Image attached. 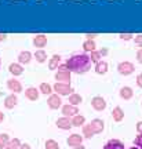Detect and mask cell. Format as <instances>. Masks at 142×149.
I'll use <instances>...</instances> for the list:
<instances>
[{
  "instance_id": "16",
  "label": "cell",
  "mask_w": 142,
  "mask_h": 149,
  "mask_svg": "<svg viewBox=\"0 0 142 149\" xmlns=\"http://www.w3.org/2000/svg\"><path fill=\"white\" fill-rule=\"evenodd\" d=\"M59 65H61V55L54 54L53 57L50 58V61H48V68L51 70H55V69H58Z\"/></svg>"
},
{
  "instance_id": "10",
  "label": "cell",
  "mask_w": 142,
  "mask_h": 149,
  "mask_svg": "<svg viewBox=\"0 0 142 149\" xmlns=\"http://www.w3.org/2000/svg\"><path fill=\"white\" fill-rule=\"evenodd\" d=\"M25 97L29 101H37L39 100V90L36 87H28L25 90Z\"/></svg>"
},
{
  "instance_id": "20",
  "label": "cell",
  "mask_w": 142,
  "mask_h": 149,
  "mask_svg": "<svg viewBox=\"0 0 142 149\" xmlns=\"http://www.w3.org/2000/svg\"><path fill=\"white\" fill-rule=\"evenodd\" d=\"M108 62L106 61H100L98 64H95V72L98 74H105L108 72Z\"/></svg>"
},
{
  "instance_id": "24",
  "label": "cell",
  "mask_w": 142,
  "mask_h": 149,
  "mask_svg": "<svg viewBox=\"0 0 142 149\" xmlns=\"http://www.w3.org/2000/svg\"><path fill=\"white\" fill-rule=\"evenodd\" d=\"M86 123V117L81 116V115H76V116H73V119H72V126H74V127H83Z\"/></svg>"
},
{
  "instance_id": "9",
  "label": "cell",
  "mask_w": 142,
  "mask_h": 149,
  "mask_svg": "<svg viewBox=\"0 0 142 149\" xmlns=\"http://www.w3.org/2000/svg\"><path fill=\"white\" fill-rule=\"evenodd\" d=\"M81 142H83V137H81L80 134H72V135L68 138V145L69 146H73V148L80 146Z\"/></svg>"
},
{
  "instance_id": "13",
  "label": "cell",
  "mask_w": 142,
  "mask_h": 149,
  "mask_svg": "<svg viewBox=\"0 0 142 149\" xmlns=\"http://www.w3.org/2000/svg\"><path fill=\"white\" fill-rule=\"evenodd\" d=\"M55 80H58L59 83H70V72L66 70V72H59L58 70L55 73Z\"/></svg>"
},
{
  "instance_id": "30",
  "label": "cell",
  "mask_w": 142,
  "mask_h": 149,
  "mask_svg": "<svg viewBox=\"0 0 142 149\" xmlns=\"http://www.w3.org/2000/svg\"><path fill=\"white\" fill-rule=\"evenodd\" d=\"M90 58H91V61L93 62H95V64H98L101 61V58H102V55H101V53L100 51H93V53H90Z\"/></svg>"
},
{
  "instance_id": "18",
  "label": "cell",
  "mask_w": 142,
  "mask_h": 149,
  "mask_svg": "<svg viewBox=\"0 0 142 149\" xmlns=\"http://www.w3.org/2000/svg\"><path fill=\"white\" fill-rule=\"evenodd\" d=\"M17 104H18V98H17V95L11 94V95L6 97V100H4V107L7 108V109H13V108L15 107Z\"/></svg>"
},
{
  "instance_id": "31",
  "label": "cell",
  "mask_w": 142,
  "mask_h": 149,
  "mask_svg": "<svg viewBox=\"0 0 142 149\" xmlns=\"http://www.w3.org/2000/svg\"><path fill=\"white\" fill-rule=\"evenodd\" d=\"M46 149H59V144L54 139H47L46 141Z\"/></svg>"
},
{
  "instance_id": "28",
  "label": "cell",
  "mask_w": 142,
  "mask_h": 149,
  "mask_svg": "<svg viewBox=\"0 0 142 149\" xmlns=\"http://www.w3.org/2000/svg\"><path fill=\"white\" fill-rule=\"evenodd\" d=\"M11 139L8 137V134H0V149H4Z\"/></svg>"
},
{
  "instance_id": "35",
  "label": "cell",
  "mask_w": 142,
  "mask_h": 149,
  "mask_svg": "<svg viewBox=\"0 0 142 149\" xmlns=\"http://www.w3.org/2000/svg\"><path fill=\"white\" fill-rule=\"evenodd\" d=\"M137 61L139 64H142V48H139L137 51Z\"/></svg>"
},
{
  "instance_id": "38",
  "label": "cell",
  "mask_w": 142,
  "mask_h": 149,
  "mask_svg": "<svg viewBox=\"0 0 142 149\" xmlns=\"http://www.w3.org/2000/svg\"><path fill=\"white\" fill-rule=\"evenodd\" d=\"M97 36H98V35H94V33H93V35H91V33H87V35H86V40H94Z\"/></svg>"
},
{
  "instance_id": "34",
  "label": "cell",
  "mask_w": 142,
  "mask_h": 149,
  "mask_svg": "<svg viewBox=\"0 0 142 149\" xmlns=\"http://www.w3.org/2000/svg\"><path fill=\"white\" fill-rule=\"evenodd\" d=\"M134 42H135V44H137L138 47L142 48V35H137V36L134 37Z\"/></svg>"
},
{
  "instance_id": "11",
  "label": "cell",
  "mask_w": 142,
  "mask_h": 149,
  "mask_svg": "<svg viewBox=\"0 0 142 149\" xmlns=\"http://www.w3.org/2000/svg\"><path fill=\"white\" fill-rule=\"evenodd\" d=\"M57 127L61 130H69L72 127V120H69V117H59L57 120Z\"/></svg>"
},
{
  "instance_id": "17",
  "label": "cell",
  "mask_w": 142,
  "mask_h": 149,
  "mask_svg": "<svg viewBox=\"0 0 142 149\" xmlns=\"http://www.w3.org/2000/svg\"><path fill=\"white\" fill-rule=\"evenodd\" d=\"M119 94H120V98H123V100H131L132 95H134V91H132L131 87L126 86V87H121Z\"/></svg>"
},
{
  "instance_id": "2",
  "label": "cell",
  "mask_w": 142,
  "mask_h": 149,
  "mask_svg": "<svg viewBox=\"0 0 142 149\" xmlns=\"http://www.w3.org/2000/svg\"><path fill=\"white\" fill-rule=\"evenodd\" d=\"M54 91L57 93L58 95H69V94H72V87H70V84H68V83H59V81H57L55 84H54Z\"/></svg>"
},
{
  "instance_id": "1",
  "label": "cell",
  "mask_w": 142,
  "mask_h": 149,
  "mask_svg": "<svg viewBox=\"0 0 142 149\" xmlns=\"http://www.w3.org/2000/svg\"><path fill=\"white\" fill-rule=\"evenodd\" d=\"M91 64H93V61L87 53H74L66 61L69 72H73L77 74L87 73L91 69Z\"/></svg>"
},
{
  "instance_id": "25",
  "label": "cell",
  "mask_w": 142,
  "mask_h": 149,
  "mask_svg": "<svg viewBox=\"0 0 142 149\" xmlns=\"http://www.w3.org/2000/svg\"><path fill=\"white\" fill-rule=\"evenodd\" d=\"M83 135H84L86 138H91V137L95 135V131L91 124H84L83 126Z\"/></svg>"
},
{
  "instance_id": "8",
  "label": "cell",
  "mask_w": 142,
  "mask_h": 149,
  "mask_svg": "<svg viewBox=\"0 0 142 149\" xmlns=\"http://www.w3.org/2000/svg\"><path fill=\"white\" fill-rule=\"evenodd\" d=\"M7 87H8L10 91H14V93H21L22 91V84L19 83V80L17 79L7 80Z\"/></svg>"
},
{
  "instance_id": "14",
  "label": "cell",
  "mask_w": 142,
  "mask_h": 149,
  "mask_svg": "<svg viewBox=\"0 0 142 149\" xmlns=\"http://www.w3.org/2000/svg\"><path fill=\"white\" fill-rule=\"evenodd\" d=\"M8 72L14 76H19V74L24 73V68H22L21 64H17V62H13V64L8 65Z\"/></svg>"
},
{
  "instance_id": "33",
  "label": "cell",
  "mask_w": 142,
  "mask_h": 149,
  "mask_svg": "<svg viewBox=\"0 0 142 149\" xmlns=\"http://www.w3.org/2000/svg\"><path fill=\"white\" fill-rule=\"evenodd\" d=\"M134 144H135V146H137V148L142 149V134L137 135V138H135V141H134Z\"/></svg>"
},
{
  "instance_id": "39",
  "label": "cell",
  "mask_w": 142,
  "mask_h": 149,
  "mask_svg": "<svg viewBox=\"0 0 142 149\" xmlns=\"http://www.w3.org/2000/svg\"><path fill=\"white\" fill-rule=\"evenodd\" d=\"M137 131H138V134H142V122L137 123Z\"/></svg>"
},
{
  "instance_id": "23",
  "label": "cell",
  "mask_w": 142,
  "mask_h": 149,
  "mask_svg": "<svg viewBox=\"0 0 142 149\" xmlns=\"http://www.w3.org/2000/svg\"><path fill=\"white\" fill-rule=\"evenodd\" d=\"M33 57L36 58V61L39 62V64H43V62H46V61H47V53H46L44 50H37Z\"/></svg>"
},
{
  "instance_id": "12",
  "label": "cell",
  "mask_w": 142,
  "mask_h": 149,
  "mask_svg": "<svg viewBox=\"0 0 142 149\" xmlns=\"http://www.w3.org/2000/svg\"><path fill=\"white\" fill-rule=\"evenodd\" d=\"M32 61V53L31 51H21L18 55V64L28 65Z\"/></svg>"
},
{
  "instance_id": "22",
  "label": "cell",
  "mask_w": 142,
  "mask_h": 149,
  "mask_svg": "<svg viewBox=\"0 0 142 149\" xmlns=\"http://www.w3.org/2000/svg\"><path fill=\"white\" fill-rule=\"evenodd\" d=\"M112 116H113L115 122H121L124 119V112H123V109L120 107H116L113 109V112H112Z\"/></svg>"
},
{
  "instance_id": "36",
  "label": "cell",
  "mask_w": 142,
  "mask_h": 149,
  "mask_svg": "<svg viewBox=\"0 0 142 149\" xmlns=\"http://www.w3.org/2000/svg\"><path fill=\"white\" fill-rule=\"evenodd\" d=\"M58 70H59V72H66V70H69L68 69V65H66V64L59 65V66H58Z\"/></svg>"
},
{
  "instance_id": "3",
  "label": "cell",
  "mask_w": 142,
  "mask_h": 149,
  "mask_svg": "<svg viewBox=\"0 0 142 149\" xmlns=\"http://www.w3.org/2000/svg\"><path fill=\"white\" fill-rule=\"evenodd\" d=\"M117 70H119V73L123 74V76H128V74L134 73L135 66H134V64L128 62V61H123V62H120V64L117 65Z\"/></svg>"
},
{
  "instance_id": "46",
  "label": "cell",
  "mask_w": 142,
  "mask_h": 149,
  "mask_svg": "<svg viewBox=\"0 0 142 149\" xmlns=\"http://www.w3.org/2000/svg\"><path fill=\"white\" fill-rule=\"evenodd\" d=\"M0 66H1V61H0Z\"/></svg>"
},
{
  "instance_id": "40",
  "label": "cell",
  "mask_w": 142,
  "mask_h": 149,
  "mask_svg": "<svg viewBox=\"0 0 142 149\" xmlns=\"http://www.w3.org/2000/svg\"><path fill=\"white\" fill-rule=\"evenodd\" d=\"M7 40V35L6 33H0V42H4Z\"/></svg>"
},
{
  "instance_id": "6",
  "label": "cell",
  "mask_w": 142,
  "mask_h": 149,
  "mask_svg": "<svg viewBox=\"0 0 142 149\" xmlns=\"http://www.w3.org/2000/svg\"><path fill=\"white\" fill-rule=\"evenodd\" d=\"M77 113H79L77 107H73V105H70V104H66V105H63V107H62V115L65 117L76 116Z\"/></svg>"
},
{
  "instance_id": "5",
  "label": "cell",
  "mask_w": 142,
  "mask_h": 149,
  "mask_svg": "<svg viewBox=\"0 0 142 149\" xmlns=\"http://www.w3.org/2000/svg\"><path fill=\"white\" fill-rule=\"evenodd\" d=\"M91 107L94 108L97 112H101L106 108V101L102 97H94V98L91 100Z\"/></svg>"
},
{
  "instance_id": "7",
  "label": "cell",
  "mask_w": 142,
  "mask_h": 149,
  "mask_svg": "<svg viewBox=\"0 0 142 149\" xmlns=\"http://www.w3.org/2000/svg\"><path fill=\"white\" fill-rule=\"evenodd\" d=\"M33 44L39 50H43V47H46V44H47V36L46 35H36L33 37Z\"/></svg>"
},
{
  "instance_id": "42",
  "label": "cell",
  "mask_w": 142,
  "mask_h": 149,
  "mask_svg": "<svg viewBox=\"0 0 142 149\" xmlns=\"http://www.w3.org/2000/svg\"><path fill=\"white\" fill-rule=\"evenodd\" d=\"M100 53H101V55H106V54H108V50H106V48H102V50H100Z\"/></svg>"
},
{
  "instance_id": "32",
  "label": "cell",
  "mask_w": 142,
  "mask_h": 149,
  "mask_svg": "<svg viewBox=\"0 0 142 149\" xmlns=\"http://www.w3.org/2000/svg\"><path fill=\"white\" fill-rule=\"evenodd\" d=\"M119 37H120L121 40H132L134 39V35H131V33H120L119 35Z\"/></svg>"
},
{
  "instance_id": "37",
  "label": "cell",
  "mask_w": 142,
  "mask_h": 149,
  "mask_svg": "<svg viewBox=\"0 0 142 149\" xmlns=\"http://www.w3.org/2000/svg\"><path fill=\"white\" fill-rule=\"evenodd\" d=\"M137 86L142 88V73H139L137 76Z\"/></svg>"
},
{
  "instance_id": "15",
  "label": "cell",
  "mask_w": 142,
  "mask_h": 149,
  "mask_svg": "<svg viewBox=\"0 0 142 149\" xmlns=\"http://www.w3.org/2000/svg\"><path fill=\"white\" fill-rule=\"evenodd\" d=\"M104 149H124V144L119 139H111L105 144Z\"/></svg>"
},
{
  "instance_id": "4",
  "label": "cell",
  "mask_w": 142,
  "mask_h": 149,
  "mask_svg": "<svg viewBox=\"0 0 142 149\" xmlns=\"http://www.w3.org/2000/svg\"><path fill=\"white\" fill-rule=\"evenodd\" d=\"M47 105L50 109H58V108H61L62 107L61 95H58V94H51L47 100Z\"/></svg>"
},
{
  "instance_id": "26",
  "label": "cell",
  "mask_w": 142,
  "mask_h": 149,
  "mask_svg": "<svg viewBox=\"0 0 142 149\" xmlns=\"http://www.w3.org/2000/svg\"><path fill=\"white\" fill-rule=\"evenodd\" d=\"M53 90H54V88L48 84V83H42V84H40V87H39V91H40L42 94H44V95H51Z\"/></svg>"
},
{
  "instance_id": "45",
  "label": "cell",
  "mask_w": 142,
  "mask_h": 149,
  "mask_svg": "<svg viewBox=\"0 0 142 149\" xmlns=\"http://www.w3.org/2000/svg\"><path fill=\"white\" fill-rule=\"evenodd\" d=\"M130 149H139V148H137V146H132V148H130Z\"/></svg>"
},
{
  "instance_id": "43",
  "label": "cell",
  "mask_w": 142,
  "mask_h": 149,
  "mask_svg": "<svg viewBox=\"0 0 142 149\" xmlns=\"http://www.w3.org/2000/svg\"><path fill=\"white\" fill-rule=\"evenodd\" d=\"M3 120H4V113H3V112L0 111V123L3 122Z\"/></svg>"
},
{
  "instance_id": "44",
  "label": "cell",
  "mask_w": 142,
  "mask_h": 149,
  "mask_svg": "<svg viewBox=\"0 0 142 149\" xmlns=\"http://www.w3.org/2000/svg\"><path fill=\"white\" fill-rule=\"evenodd\" d=\"M73 149H84V146H81V145H80V146H76V148H73Z\"/></svg>"
},
{
  "instance_id": "19",
  "label": "cell",
  "mask_w": 142,
  "mask_h": 149,
  "mask_svg": "<svg viewBox=\"0 0 142 149\" xmlns=\"http://www.w3.org/2000/svg\"><path fill=\"white\" fill-rule=\"evenodd\" d=\"M91 126H93V128H94L95 134H100L104 131V122L101 120V119H94V120H91V123H90Z\"/></svg>"
},
{
  "instance_id": "21",
  "label": "cell",
  "mask_w": 142,
  "mask_h": 149,
  "mask_svg": "<svg viewBox=\"0 0 142 149\" xmlns=\"http://www.w3.org/2000/svg\"><path fill=\"white\" fill-rule=\"evenodd\" d=\"M83 50H84V53H93V51L97 50V44H95L94 40H84Z\"/></svg>"
},
{
  "instance_id": "41",
  "label": "cell",
  "mask_w": 142,
  "mask_h": 149,
  "mask_svg": "<svg viewBox=\"0 0 142 149\" xmlns=\"http://www.w3.org/2000/svg\"><path fill=\"white\" fill-rule=\"evenodd\" d=\"M19 149H31V145L29 144H22L21 146H19Z\"/></svg>"
},
{
  "instance_id": "27",
  "label": "cell",
  "mask_w": 142,
  "mask_h": 149,
  "mask_svg": "<svg viewBox=\"0 0 142 149\" xmlns=\"http://www.w3.org/2000/svg\"><path fill=\"white\" fill-rule=\"evenodd\" d=\"M81 102H83V98H81L79 94H70V95H69V104H70V105L77 107Z\"/></svg>"
},
{
  "instance_id": "29",
  "label": "cell",
  "mask_w": 142,
  "mask_h": 149,
  "mask_svg": "<svg viewBox=\"0 0 142 149\" xmlns=\"http://www.w3.org/2000/svg\"><path fill=\"white\" fill-rule=\"evenodd\" d=\"M21 141L18 138H14V139H11L10 142H8V145L6 146L4 149H19V146H21Z\"/></svg>"
}]
</instances>
